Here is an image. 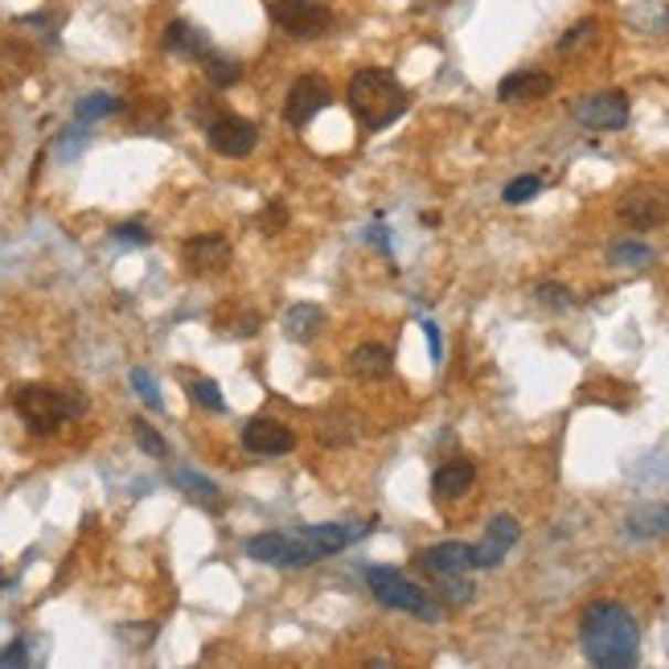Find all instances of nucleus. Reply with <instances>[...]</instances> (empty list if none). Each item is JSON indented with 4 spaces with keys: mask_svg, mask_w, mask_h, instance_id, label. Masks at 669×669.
Listing matches in <instances>:
<instances>
[{
    "mask_svg": "<svg viewBox=\"0 0 669 669\" xmlns=\"http://www.w3.org/2000/svg\"><path fill=\"white\" fill-rule=\"evenodd\" d=\"M25 661H30V645H25V640H9L4 654H0V669H17L25 666Z\"/></svg>",
    "mask_w": 669,
    "mask_h": 669,
    "instance_id": "nucleus-33",
    "label": "nucleus"
},
{
    "mask_svg": "<svg viewBox=\"0 0 669 669\" xmlns=\"http://www.w3.org/2000/svg\"><path fill=\"white\" fill-rule=\"evenodd\" d=\"M74 411H78V399L54 391V386H21L17 391V415L25 420L33 436H54Z\"/></svg>",
    "mask_w": 669,
    "mask_h": 669,
    "instance_id": "nucleus-4",
    "label": "nucleus"
},
{
    "mask_svg": "<svg viewBox=\"0 0 669 669\" xmlns=\"http://www.w3.org/2000/svg\"><path fill=\"white\" fill-rule=\"evenodd\" d=\"M365 583H370V592L379 599L382 608H394V612H411V616H420L427 625H436L439 620V604L436 599H427L420 583H411L403 571L394 567H370L365 571Z\"/></svg>",
    "mask_w": 669,
    "mask_h": 669,
    "instance_id": "nucleus-3",
    "label": "nucleus"
},
{
    "mask_svg": "<svg viewBox=\"0 0 669 669\" xmlns=\"http://www.w3.org/2000/svg\"><path fill=\"white\" fill-rule=\"evenodd\" d=\"M333 103V87H329V78H320V74H305V78H296L288 91V99H284V124L300 131L308 128L312 119L325 112Z\"/></svg>",
    "mask_w": 669,
    "mask_h": 669,
    "instance_id": "nucleus-9",
    "label": "nucleus"
},
{
    "mask_svg": "<svg viewBox=\"0 0 669 669\" xmlns=\"http://www.w3.org/2000/svg\"><path fill=\"white\" fill-rule=\"evenodd\" d=\"M539 300H542V305H554V308L575 305V296H571L563 284H539Z\"/></svg>",
    "mask_w": 669,
    "mask_h": 669,
    "instance_id": "nucleus-32",
    "label": "nucleus"
},
{
    "mask_svg": "<svg viewBox=\"0 0 669 669\" xmlns=\"http://www.w3.org/2000/svg\"><path fill=\"white\" fill-rule=\"evenodd\" d=\"M263 234H279L284 231V226H288V210H284V205H267V210H263Z\"/></svg>",
    "mask_w": 669,
    "mask_h": 669,
    "instance_id": "nucleus-35",
    "label": "nucleus"
},
{
    "mask_svg": "<svg viewBox=\"0 0 669 669\" xmlns=\"http://www.w3.org/2000/svg\"><path fill=\"white\" fill-rule=\"evenodd\" d=\"M539 190H542V177L525 173V177H513L501 198H506L510 205H522V202H530V198H539Z\"/></svg>",
    "mask_w": 669,
    "mask_h": 669,
    "instance_id": "nucleus-26",
    "label": "nucleus"
},
{
    "mask_svg": "<svg viewBox=\"0 0 669 669\" xmlns=\"http://www.w3.org/2000/svg\"><path fill=\"white\" fill-rule=\"evenodd\" d=\"M628 534L633 539H657V534H669V506H645L628 518Z\"/></svg>",
    "mask_w": 669,
    "mask_h": 669,
    "instance_id": "nucleus-21",
    "label": "nucleus"
},
{
    "mask_svg": "<svg viewBox=\"0 0 669 669\" xmlns=\"http://www.w3.org/2000/svg\"><path fill=\"white\" fill-rule=\"evenodd\" d=\"M205 140L219 157L243 160L251 157V148L259 145V124L234 116V112H219L214 119H205Z\"/></svg>",
    "mask_w": 669,
    "mask_h": 669,
    "instance_id": "nucleus-8",
    "label": "nucleus"
},
{
    "mask_svg": "<svg viewBox=\"0 0 669 669\" xmlns=\"http://www.w3.org/2000/svg\"><path fill=\"white\" fill-rule=\"evenodd\" d=\"M423 337H427V350H432V362H444V337H439L436 320H423Z\"/></svg>",
    "mask_w": 669,
    "mask_h": 669,
    "instance_id": "nucleus-36",
    "label": "nucleus"
},
{
    "mask_svg": "<svg viewBox=\"0 0 669 669\" xmlns=\"http://www.w3.org/2000/svg\"><path fill=\"white\" fill-rule=\"evenodd\" d=\"M608 259L616 263V267H649V263H654V251L645 247V243H637V238H620V243L608 247Z\"/></svg>",
    "mask_w": 669,
    "mask_h": 669,
    "instance_id": "nucleus-24",
    "label": "nucleus"
},
{
    "mask_svg": "<svg viewBox=\"0 0 669 669\" xmlns=\"http://www.w3.org/2000/svg\"><path fill=\"white\" fill-rule=\"evenodd\" d=\"M247 554L255 563H267V567H308L317 563L320 554L300 539V530H267V534H255L247 539Z\"/></svg>",
    "mask_w": 669,
    "mask_h": 669,
    "instance_id": "nucleus-5",
    "label": "nucleus"
},
{
    "mask_svg": "<svg viewBox=\"0 0 669 669\" xmlns=\"http://www.w3.org/2000/svg\"><path fill=\"white\" fill-rule=\"evenodd\" d=\"M231 263V243L222 234H193L181 243V267L190 276H214Z\"/></svg>",
    "mask_w": 669,
    "mask_h": 669,
    "instance_id": "nucleus-11",
    "label": "nucleus"
},
{
    "mask_svg": "<svg viewBox=\"0 0 669 669\" xmlns=\"http://www.w3.org/2000/svg\"><path fill=\"white\" fill-rule=\"evenodd\" d=\"M131 391L140 394V399H145L148 407L152 411H160L164 407V399H160V386H157V379H152V374H148V370H140V365H136V370H131Z\"/></svg>",
    "mask_w": 669,
    "mask_h": 669,
    "instance_id": "nucleus-28",
    "label": "nucleus"
},
{
    "mask_svg": "<svg viewBox=\"0 0 669 669\" xmlns=\"http://www.w3.org/2000/svg\"><path fill=\"white\" fill-rule=\"evenodd\" d=\"M320 329H325V308L291 305L288 312H284V337H288V341H300V346H308Z\"/></svg>",
    "mask_w": 669,
    "mask_h": 669,
    "instance_id": "nucleus-20",
    "label": "nucleus"
},
{
    "mask_svg": "<svg viewBox=\"0 0 669 669\" xmlns=\"http://www.w3.org/2000/svg\"><path fill=\"white\" fill-rule=\"evenodd\" d=\"M468 567H477V563H472V546H465V542H436L420 554V571L439 575V580L444 575H465Z\"/></svg>",
    "mask_w": 669,
    "mask_h": 669,
    "instance_id": "nucleus-15",
    "label": "nucleus"
},
{
    "mask_svg": "<svg viewBox=\"0 0 669 669\" xmlns=\"http://www.w3.org/2000/svg\"><path fill=\"white\" fill-rule=\"evenodd\" d=\"M164 50L173 54V59H190V62H202L210 54V38H205L193 21L185 17H177L169 21V30H164Z\"/></svg>",
    "mask_w": 669,
    "mask_h": 669,
    "instance_id": "nucleus-18",
    "label": "nucleus"
},
{
    "mask_svg": "<svg viewBox=\"0 0 669 669\" xmlns=\"http://www.w3.org/2000/svg\"><path fill=\"white\" fill-rule=\"evenodd\" d=\"M580 645L583 657L599 669H628L640 657V628L633 612L616 599H596L587 604L580 620Z\"/></svg>",
    "mask_w": 669,
    "mask_h": 669,
    "instance_id": "nucleus-1",
    "label": "nucleus"
},
{
    "mask_svg": "<svg viewBox=\"0 0 669 669\" xmlns=\"http://www.w3.org/2000/svg\"><path fill=\"white\" fill-rule=\"evenodd\" d=\"M131 436H136V444H140L148 456H157V460H164V456H169V444H164V436H160V432H152L145 420L131 423Z\"/></svg>",
    "mask_w": 669,
    "mask_h": 669,
    "instance_id": "nucleus-27",
    "label": "nucleus"
},
{
    "mask_svg": "<svg viewBox=\"0 0 669 669\" xmlns=\"http://www.w3.org/2000/svg\"><path fill=\"white\" fill-rule=\"evenodd\" d=\"M190 394L202 403L205 411H226V399H222V391H219V382L214 379H193L190 382Z\"/></svg>",
    "mask_w": 669,
    "mask_h": 669,
    "instance_id": "nucleus-29",
    "label": "nucleus"
},
{
    "mask_svg": "<svg viewBox=\"0 0 669 669\" xmlns=\"http://www.w3.org/2000/svg\"><path fill=\"white\" fill-rule=\"evenodd\" d=\"M362 534H370V525H350V522H325V525H305L300 539L320 554V559H333L341 554L350 542H358Z\"/></svg>",
    "mask_w": 669,
    "mask_h": 669,
    "instance_id": "nucleus-14",
    "label": "nucleus"
},
{
    "mask_svg": "<svg viewBox=\"0 0 669 669\" xmlns=\"http://www.w3.org/2000/svg\"><path fill=\"white\" fill-rule=\"evenodd\" d=\"M592 38H596V21H580V25H575V30H571L563 42H559V50H563V54H571L575 45L592 42Z\"/></svg>",
    "mask_w": 669,
    "mask_h": 669,
    "instance_id": "nucleus-34",
    "label": "nucleus"
},
{
    "mask_svg": "<svg viewBox=\"0 0 669 669\" xmlns=\"http://www.w3.org/2000/svg\"><path fill=\"white\" fill-rule=\"evenodd\" d=\"M272 21L288 38H325L333 30V9L320 4V0H276L272 4Z\"/></svg>",
    "mask_w": 669,
    "mask_h": 669,
    "instance_id": "nucleus-7",
    "label": "nucleus"
},
{
    "mask_svg": "<svg viewBox=\"0 0 669 669\" xmlns=\"http://www.w3.org/2000/svg\"><path fill=\"white\" fill-rule=\"evenodd\" d=\"M173 480H177V489L185 497H193L198 506H214V501H219V485L210 477H202V472H193V468H177Z\"/></svg>",
    "mask_w": 669,
    "mask_h": 669,
    "instance_id": "nucleus-22",
    "label": "nucleus"
},
{
    "mask_svg": "<svg viewBox=\"0 0 669 669\" xmlns=\"http://www.w3.org/2000/svg\"><path fill=\"white\" fill-rule=\"evenodd\" d=\"M119 112V99L116 95H107V91H95V95H83V99L74 103V119L78 124H95V119H107Z\"/></svg>",
    "mask_w": 669,
    "mask_h": 669,
    "instance_id": "nucleus-23",
    "label": "nucleus"
},
{
    "mask_svg": "<svg viewBox=\"0 0 669 669\" xmlns=\"http://www.w3.org/2000/svg\"><path fill=\"white\" fill-rule=\"evenodd\" d=\"M87 128H91V124H74V128L62 136V140H59L62 160H74V152H78V148H83V140H87Z\"/></svg>",
    "mask_w": 669,
    "mask_h": 669,
    "instance_id": "nucleus-31",
    "label": "nucleus"
},
{
    "mask_svg": "<svg viewBox=\"0 0 669 669\" xmlns=\"http://www.w3.org/2000/svg\"><path fill=\"white\" fill-rule=\"evenodd\" d=\"M346 370H350L353 379H362V382L386 379V374L394 370L391 346H382V341H365V346H358V350L346 358Z\"/></svg>",
    "mask_w": 669,
    "mask_h": 669,
    "instance_id": "nucleus-17",
    "label": "nucleus"
},
{
    "mask_svg": "<svg viewBox=\"0 0 669 669\" xmlns=\"http://www.w3.org/2000/svg\"><path fill=\"white\" fill-rule=\"evenodd\" d=\"M112 234H116L119 243H148V238H152L148 226H140V222H124V226H116Z\"/></svg>",
    "mask_w": 669,
    "mask_h": 669,
    "instance_id": "nucleus-37",
    "label": "nucleus"
},
{
    "mask_svg": "<svg viewBox=\"0 0 669 669\" xmlns=\"http://www.w3.org/2000/svg\"><path fill=\"white\" fill-rule=\"evenodd\" d=\"M205 78L214 83V87H231V83H238L243 78V66L234 59H222V54H205Z\"/></svg>",
    "mask_w": 669,
    "mask_h": 669,
    "instance_id": "nucleus-25",
    "label": "nucleus"
},
{
    "mask_svg": "<svg viewBox=\"0 0 669 669\" xmlns=\"http://www.w3.org/2000/svg\"><path fill=\"white\" fill-rule=\"evenodd\" d=\"M620 222H628L633 231H657V226H666L669 222V193L649 190V185L625 193V202H620Z\"/></svg>",
    "mask_w": 669,
    "mask_h": 669,
    "instance_id": "nucleus-12",
    "label": "nucleus"
},
{
    "mask_svg": "<svg viewBox=\"0 0 669 669\" xmlns=\"http://www.w3.org/2000/svg\"><path fill=\"white\" fill-rule=\"evenodd\" d=\"M0 587H4V575H0Z\"/></svg>",
    "mask_w": 669,
    "mask_h": 669,
    "instance_id": "nucleus-38",
    "label": "nucleus"
},
{
    "mask_svg": "<svg viewBox=\"0 0 669 669\" xmlns=\"http://www.w3.org/2000/svg\"><path fill=\"white\" fill-rule=\"evenodd\" d=\"M472 485H477V468L468 460H448V465L436 468L432 493H436V501H460V497L472 493Z\"/></svg>",
    "mask_w": 669,
    "mask_h": 669,
    "instance_id": "nucleus-19",
    "label": "nucleus"
},
{
    "mask_svg": "<svg viewBox=\"0 0 669 669\" xmlns=\"http://www.w3.org/2000/svg\"><path fill=\"white\" fill-rule=\"evenodd\" d=\"M439 596H444V604H448V608H460V604H468V599H472V583L460 580V575H444V583H439Z\"/></svg>",
    "mask_w": 669,
    "mask_h": 669,
    "instance_id": "nucleus-30",
    "label": "nucleus"
},
{
    "mask_svg": "<svg viewBox=\"0 0 669 669\" xmlns=\"http://www.w3.org/2000/svg\"><path fill=\"white\" fill-rule=\"evenodd\" d=\"M518 539H522L518 518H513V513H497L493 522H489V530H485L480 546H472V563H477V567H501L506 554L518 546Z\"/></svg>",
    "mask_w": 669,
    "mask_h": 669,
    "instance_id": "nucleus-13",
    "label": "nucleus"
},
{
    "mask_svg": "<svg viewBox=\"0 0 669 669\" xmlns=\"http://www.w3.org/2000/svg\"><path fill=\"white\" fill-rule=\"evenodd\" d=\"M628 95L625 91H592L571 103L575 124L587 131H625L628 128Z\"/></svg>",
    "mask_w": 669,
    "mask_h": 669,
    "instance_id": "nucleus-6",
    "label": "nucleus"
},
{
    "mask_svg": "<svg viewBox=\"0 0 669 669\" xmlns=\"http://www.w3.org/2000/svg\"><path fill=\"white\" fill-rule=\"evenodd\" d=\"M554 91V78L546 71H518V74H506L501 87H497V99L501 103H534V99H546Z\"/></svg>",
    "mask_w": 669,
    "mask_h": 669,
    "instance_id": "nucleus-16",
    "label": "nucleus"
},
{
    "mask_svg": "<svg viewBox=\"0 0 669 669\" xmlns=\"http://www.w3.org/2000/svg\"><path fill=\"white\" fill-rule=\"evenodd\" d=\"M346 95H350V112L358 116V124H362L365 131L391 128L394 119L407 116V107H411L407 87H403L391 71H379V66L353 74Z\"/></svg>",
    "mask_w": 669,
    "mask_h": 669,
    "instance_id": "nucleus-2",
    "label": "nucleus"
},
{
    "mask_svg": "<svg viewBox=\"0 0 669 669\" xmlns=\"http://www.w3.org/2000/svg\"><path fill=\"white\" fill-rule=\"evenodd\" d=\"M243 448L251 456H263V460L288 456V452H296V432L288 423L272 420V415H255V420L243 423Z\"/></svg>",
    "mask_w": 669,
    "mask_h": 669,
    "instance_id": "nucleus-10",
    "label": "nucleus"
}]
</instances>
